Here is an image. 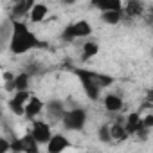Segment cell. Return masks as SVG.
Masks as SVG:
<instances>
[{
  "mask_svg": "<svg viewBox=\"0 0 153 153\" xmlns=\"http://www.w3.org/2000/svg\"><path fill=\"white\" fill-rule=\"evenodd\" d=\"M9 51L16 56L27 54L38 47H42V42L38 36L27 27L24 20H15L11 22V38H9Z\"/></svg>",
  "mask_w": 153,
  "mask_h": 153,
  "instance_id": "cell-1",
  "label": "cell"
},
{
  "mask_svg": "<svg viewBox=\"0 0 153 153\" xmlns=\"http://www.w3.org/2000/svg\"><path fill=\"white\" fill-rule=\"evenodd\" d=\"M76 74H78V78L83 85V90H85L87 97H90L92 101L99 99L101 90L114 83V78H110V76L92 72V70H85V68H76Z\"/></svg>",
  "mask_w": 153,
  "mask_h": 153,
  "instance_id": "cell-2",
  "label": "cell"
},
{
  "mask_svg": "<svg viewBox=\"0 0 153 153\" xmlns=\"http://www.w3.org/2000/svg\"><path fill=\"white\" fill-rule=\"evenodd\" d=\"M61 124H63V128L68 130V131L83 130L85 124H87V110H83L81 106H74V108L67 110V114H65Z\"/></svg>",
  "mask_w": 153,
  "mask_h": 153,
  "instance_id": "cell-3",
  "label": "cell"
},
{
  "mask_svg": "<svg viewBox=\"0 0 153 153\" xmlns=\"http://www.w3.org/2000/svg\"><path fill=\"white\" fill-rule=\"evenodd\" d=\"M92 34V25L87 20H78L74 24H68L63 33H61V40L65 42H74V40H79V38H88Z\"/></svg>",
  "mask_w": 153,
  "mask_h": 153,
  "instance_id": "cell-4",
  "label": "cell"
},
{
  "mask_svg": "<svg viewBox=\"0 0 153 153\" xmlns=\"http://www.w3.org/2000/svg\"><path fill=\"white\" fill-rule=\"evenodd\" d=\"M11 148L16 153H40V144L31 133H25L24 137H15L11 140Z\"/></svg>",
  "mask_w": 153,
  "mask_h": 153,
  "instance_id": "cell-5",
  "label": "cell"
},
{
  "mask_svg": "<svg viewBox=\"0 0 153 153\" xmlns=\"http://www.w3.org/2000/svg\"><path fill=\"white\" fill-rule=\"evenodd\" d=\"M31 135L36 139L38 144H49L51 139H52V130H51V124L47 121H42V119H36L33 121V126H31Z\"/></svg>",
  "mask_w": 153,
  "mask_h": 153,
  "instance_id": "cell-6",
  "label": "cell"
},
{
  "mask_svg": "<svg viewBox=\"0 0 153 153\" xmlns=\"http://www.w3.org/2000/svg\"><path fill=\"white\" fill-rule=\"evenodd\" d=\"M31 96H33L31 92H15V96L7 101L9 110L15 115H25V105L29 103Z\"/></svg>",
  "mask_w": 153,
  "mask_h": 153,
  "instance_id": "cell-7",
  "label": "cell"
},
{
  "mask_svg": "<svg viewBox=\"0 0 153 153\" xmlns=\"http://www.w3.org/2000/svg\"><path fill=\"white\" fill-rule=\"evenodd\" d=\"M45 112H47V117L51 121H63V117L67 114V108H65L63 101L52 99V101H47L45 103Z\"/></svg>",
  "mask_w": 153,
  "mask_h": 153,
  "instance_id": "cell-8",
  "label": "cell"
},
{
  "mask_svg": "<svg viewBox=\"0 0 153 153\" xmlns=\"http://www.w3.org/2000/svg\"><path fill=\"white\" fill-rule=\"evenodd\" d=\"M33 7H34V2H33V0H18V2H15V6H13V9H11V22L20 20V18H24V16H29Z\"/></svg>",
  "mask_w": 153,
  "mask_h": 153,
  "instance_id": "cell-9",
  "label": "cell"
},
{
  "mask_svg": "<svg viewBox=\"0 0 153 153\" xmlns=\"http://www.w3.org/2000/svg\"><path fill=\"white\" fill-rule=\"evenodd\" d=\"M68 148H70V140L63 133H56L52 135L51 142L47 144V153H63Z\"/></svg>",
  "mask_w": 153,
  "mask_h": 153,
  "instance_id": "cell-10",
  "label": "cell"
},
{
  "mask_svg": "<svg viewBox=\"0 0 153 153\" xmlns=\"http://www.w3.org/2000/svg\"><path fill=\"white\" fill-rule=\"evenodd\" d=\"M43 110H45V103H43L40 97L31 96L29 103L25 105V117H27V119H31V121H36V117H38Z\"/></svg>",
  "mask_w": 153,
  "mask_h": 153,
  "instance_id": "cell-11",
  "label": "cell"
},
{
  "mask_svg": "<svg viewBox=\"0 0 153 153\" xmlns=\"http://www.w3.org/2000/svg\"><path fill=\"white\" fill-rule=\"evenodd\" d=\"M29 85H31V76L22 70V72H18L15 76L13 83H9L6 87L11 88V90H15V92H29Z\"/></svg>",
  "mask_w": 153,
  "mask_h": 153,
  "instance_id": "cell-12",
  "label": "cell"
},
{
  "mask_svg": "<svg viewBox=\"0 0 153 153\" xmlns=\"http://www.w3.org/2000/svg\"><path fill=\"white\" fill-rule=\"evenodd\" d=\"M146 9H144V4L142 2H137V0H130V2L123 7V15L130 20L133 18H139V16H144Z\"/></svg>",
  "mask_w": 153,
  "mask_h": 153,
  "instance_id": "cell-13",
  "label": "cell"
},
{
  "mask_svg": "<svg viewBox=\"0 0 153 153\" xmlns=\"http://www.w3.org/2000/svg\"><path fill=\"white\" fill-rule=\"evenodd\" d=\"M124 128H126L128 135H137L140 130H144L140 114H139V112H133V114H130V115H128V119H126V123H124Z\"/></svg>",
  "mask_w": 153,
  "mask_h": 153,
  "instance_id": "cell-14",
  "label": "cell"
},
{
  "mask_svg": "<svg viewBox=\"0 0 153 153\" xmlns=\"http://www.w3.org/2000/svg\"><path fill=\"white\" fill-rule=\"evenodd\" d=\"M103 105H105L106 112H110V114H117V112H121V110H123L124 101H123V97H121V96H117V94H108V96H105Z\"/></svg>",
  "mask_w": 153,
  "mask_h": 153,
  "instance_id": "cell-15",
  "label": "cell"
},
{
  "mask_svg": "<svg viewBox=\"0 0 153 153\" xmlns=\"http://www.w3.org/2000/svg\"><path fill=\"white\" fill-rule=\"evenodd\" d=\"M92 6L96 9H99L101 13H108V11H123V4L119 0H96L92 2Z\"/></svg>",
  "mask_w": 153,
  "mask_h": 153,
  "instance_id": "cell-16",
  "label": "cell"
},
{
  "mask_svg": "<svg viewBox=\"0 0 153 153\" xmlns=\"http://www.w3.org/2000/svg\"><path fill=\"white\" fill-rule=\"evenodd\" d=\"M49 15V7L47 4H34V7L31 9V15H29V20L33 24H38V22H43Z\"/></svg>",
  "mask_w": 153,
  "mask_h": 153,
  "instance_id": "cell-17",
  "label": "cell"
},
{
  "mask_svg": "<svg viewBox=\"0 0 153 153\" xmlns=\"http://www.w3.org/2000/svg\"><path fill=\"white\" fill-rule=\"evenodd\" d=\"M110 133H112V140H124L128 137V131L124 128V123H114L110 124Z\"/></svg>",
  "mask_w": 153,
  "mask_h": 153,
  "instance_id": "cell-18",
  "label": "cell"
},
{
  "mask_svg": "<svg viewBox=\"0 0 153 153\" xmlns=\"http://www.w3.org/2000/svg\"><path fill=\"white\" fill-rule=\"evenodd\" d=\"M97 52H99V45H97V42H94V40H88L87 43H83L81 58H83V59H90V58H94Z\"/></svg>",
  "mask_w": 153,
  "mask_h": 153,
  "instance_id": "cell-19",
  "label": "cell"
},
{
  "mask_svg": "<svg viewBox=\"0 0 153 153\" xmlns=\"http://www.w3.org/2000/svg\"><path fill=\"white\" fill-rule=\"evenodd\" d=\"M124 18L123 11H108V13H101V20L108 25H117L121 20Z\"/></svg>",
  "mask_w": 153,
  "mask_h": 153,
  "instance_id": "cell-20",
  "label": "cell"
},
{
  "mask_svg": "<svg viewBox=\"0 0 153 153\" xmlns=\"http://www.w3.org/2000/svg\"><path fill=\"white\" fill-rule=\"evenodd\" d=\"M97 137H99V140L101 142H105V144H108V142H112V133H110V124H103L99 130H97Z\"/></svg>",
  "mask_w": 153,
  "mask_h": 153,
  "instance_id": "cell-21",
  "label": "cell"
},
{
  "mask_svg": "<svg viewBox=\"0 0 153 153\" xmlns=\"http://www.w3.org/2000/svg\"><path fill=\"white\" fill-rule=\"evenodd\" d=\"M9 149H13L11 148V142L6 137H2V139H0V153H7Z\"/></svg>",
  "mask_w": 153,
  "mask_h": 153,
  "instance_id": "cell-22",
  "label": "cell"
},
{
  "mask_svg": "<svg viewBox=\"0 0 153 153\" xmlns=\"http://www.w3.org/2000/svg\"><path fill=\"white\" fill-rule=\"evenodd\" d=\"M142 126H144V130H151L153 128V115H144L142 117Z\"/></svg>",
  "mask_w": 153,
  "mask_h": 153,
  "instance_id": "cell-23",
  "label": "cell"
},
{
  "mask_svg": "<svg viewBox=\"0 0 153 153\" xmlns=\"http://www.w3.org/2000/svg\"><path fill=\"white\" fill-rule=\"evenodd\" d=\"M146 106H153V88L146 92Z\"/></svg>",
  "mask_w": 153,
  "mask_h": 153,
  "instance_id": "cell-24",
  "label": "cell"
},
{
  "mask_svg": "<svg viewBox=\"0 0 153 153\" xmlns=\"http://www.w3.org/2000/svg\"><path fill=\"white\" fill-rule=\"evenodd\" d=\"M144 18H146V22H148L149 25H153V9L146 11V13H144Z\"/></svg>",
  "mask_w": 153,
  "mask_h": 153,
  "instance_id": "cell-25",
  "label": "cell"
}]
</instances>
